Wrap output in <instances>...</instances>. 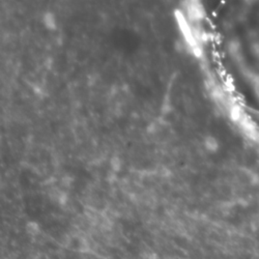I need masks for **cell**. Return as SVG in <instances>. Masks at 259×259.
<instances>
[{
    "mask_svg": "<svg viewBox=\"0 0 259 259\" xmlns=\"http://www.w3.org/2000/svg\"><path fill=\"white\" fill-rule=\"evenodd\" d=\"M205 145L209 150H216L218 148V143H217V140L214 138H207L206 141H205Z\"/></svg>",
    "mask_w": 259,
    "mask_h": 259,
    "instance_id": "cell-1",
    "label": "cell"
},
{
    "mask_svg": "<svg viewBox=\"0 0 259 259\" xmlns=\"http://www.w3.org/2000/svg\"><path fill=\"white\" fill-rule=\"evenodd\" d=\"M120 165H121V163H120V160L118 158H113L112 159V162H111V166H112V168L114 169V170H118V169L120 168Z\"/></svg>",
    "mask_w": 259,
    "mask_h": 259,
    "instance_id": "cell-2",
    "label": "cell"
}]
</instances>
